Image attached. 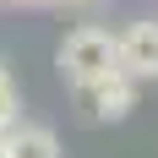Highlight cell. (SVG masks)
I'll return each mask as SVG.
<instances>
[{"label":"cell","mask_w":158,"mask_h":158,"mask_svg":"<svg viewBox=\"0 0 158 158\" xmlns=\"http://www.w3.org/2000/svg\"><path fill=\"white\" fill-rule=\"evenodd\" d=\"M109 71H120L114 65V33L109 27H77V33H65V44H60V77L71 82V87H93V82H104Z\"/></svg>","instance_id":"1"},{"label":"cell","mask_w":158,"mask_h":158,"mask_svg":"<svg viewBox=\"0 0 158 158\" xmlns=\"http://www.w3.org/2000/svg\"><path fill=\"white\" fill-rule=\"evenodd\" d=\"M114 65L131 82H158V22H131L114 38Z\"/></svg>","instance_id":"2"},{"label":"cell","mask_w":158,"mask_h":158,"mask_svg":"<svg viewBox=\"0 0 158 158\" xmlns=\"http://www.w3.org/2000/svg\"><path fill=\"white\" fill-rule=\"evenodd\" d=\"M87 98H93V114L109 126V120H126V114L136 109V82H131L126 71H109L104 82L87 87Z\"/></svg>","instance_id":"3"},{"label":"cell","mask_w":158,"mask_h":158,"mask_svg":"<svg viewBox=\"0 0 158 158\" xmlns=\"http://www.w3.org/2000/svg\"><path fill=\"white\" fill-rule=\"evenodd\" d=\"M6 153L11 158H60V136L49 126H22V120H16V126L6 131Z\"/></svg>","instance_id":"4"},{"label":"cell","mask_w":158,"mask_h":158,"mask_svg":"<svg viewBox=\"0 0 158 158\" xmlns=\"http://www.w3.org/2000/svg\"><path fill=\"white\" fill-rule=\"evenodd\" d=\"M22 120V93H16V82H11V71L0 65V136Z\"/></svg>","instance_id":"5"},{"label":"cell","mask_w":158,"mask_h":158,"mask_svg":"<svg viewBox=\"0 0 158 158\" xmlns=\"http://www.w3.org/2000/svg\"><path fill=\"white\" fill-rule=\"evenodd\" d=\"M6 6H44V0H6Z\"/></svg>","instance_id":"6"},{"label":"cell","mask_w":158,"mask_h":158,"mask_svg":"<svg viewBox=\"0 0 158 158\" xmlns=\"http://www.w3.org/2000/svg\"><path fill=\"white\" fill-rule=\"evenodd\" d=\"M0 158H11V153H6V136H0Z\"/></svg>","instance_id":"7"},{"label":"cell","mask_w":158,"mask_h":158,"mask_svg":"<svg viewBox=\"0 0 158 158\" xmlns=\"http://www.w3.org/2000/svg\"><path fill=\"white\" fill-rule=\"evenodd\" d=\"M65 6H87V0H65Z\"/></svg>","instance_id":"8"}]
</instances>
